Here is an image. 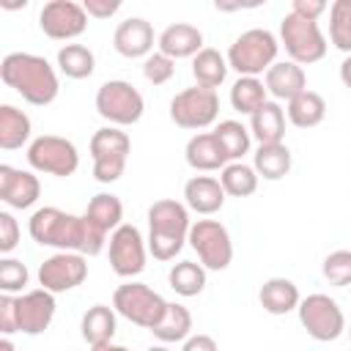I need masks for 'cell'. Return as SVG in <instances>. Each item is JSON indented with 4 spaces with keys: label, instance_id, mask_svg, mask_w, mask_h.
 I'll use <instances>...</instances> for the list:
<instances>
[{
    "label": "cell",
    "instance_id": "cell-2",
    "mask_svg": "<svg viewBox=\"0 0 351 351\" xmlns=\"http://www.w3.org/2000/svg\"><path fill=\"white\" fill-rule=\"evenodd\" d=\"M0 80L14 88L27 104L47 107L58 99L60 82L47 58L33 52H11L0 63Z\"/></svg>",
    "mask_w": 351,
    "mask_h": 351
},
{
    "label": "cell",
    "instance_id": "cell-42",
    "mask_svg": "<svg viewBox=\"0 0 351 351\" xmlns=\"http://www.w3.org/2000/svg\"><path fill=\"white\" fill-rule=\"evenodd\" d=\"M0 332H3V337L19 332V326H16V296L14 293L0 296Z\"/></svg>",
    "mask_w": 351,
    "mask_h": 351
},
{
    "label": "cell",
    "instance_id": "cell-28",
    "mask_svg": "<svg viewBox=\"0 0 351 351\" xmlns=\"http://www.w3.org/2000/svg\"><path fill=\"white\" fill-rule=\"evenodd\" d=\"M228 58L219 52V49H214V47H203L195 58H192V77L197 80V85H203V88H211V90H217L222 82H225V77H228Z\"/></svg>",
    "mask_w": 351,
    "mask_h": 351
},
{
    "label": "cell",
    "instance_id": "cell-6",
    "mask_svg": "<svg viewBox=\"0 0 351 351\" xmlns=\"http://www.w3.org/2000/svg\"><path fill=\"white\" fill-rule=\"evenodd\" d=\"M96 112L110 123V126H134L143 112L145 101L143 93L126 82V80H107L96 90Z\"/></svg>",
    "mask_w": 351,
    "mask_h": 351
},
{
    "label": "cell",
    "instance_id": "cell-30",
    "mask_svg": "<svg viewBox=\"0 0 351 351\" xmlns=\"http://www.w3.org/2000/svg\"><path fill=\"white\" fill-rule=\"evenodd\" d=\"M30 118L25 110H16L14 104H0V148L16 151L30 140Z\"/></svg>",
    "mask_w": 351,
    "mask_h": 351
},
{
    "label": "cell",
    "instance_id": "cell-20",
    "mask_svg": "<svg viewBox=\"0 0 351 351\" xmlns=\"http://www.w3.org/2000/svg\"><path fill=\"white\" fill-rule=\"evenodd\" d=\"M225 197L228 195H225L219 178H214V176H192L184 184V203L195 214H203V217L217 214L225 206Z\"/></svg>",
    "mask_w": 351,
    "mask_h": 351
},
{
    "label": "cell",
    "instance_id": "cell-23",
    "mask_svg": "<svg viewBox=\"0 0 351 351\" xmlns=\"http://www.w3.org/2000/svg\"><path fill=\"white\" fill-rule=\"evenodd\" d=\"M258 302H261V307L269 315H285V313H291V310L299 307L302 293H299V288H296L293 280H288V277H271V280H266L261 285Z\"/></svg>",
    "mask_w": 351,
    "mask_h": 351
},
{
    "label": "cell",
    "instance_id": "cell-29",
    "mask_svg": "<svg viewBox=\"0 0 351 351\" xmlns=\"http://www.w3.org/2000/svg\"><path fill=\"white\" fill-rule=\"evenodd\" d=\"M285 115H288V121H291L293 126H299V129H313V126H318V123L326 118V101H324L321 93H315V90L307 88V90H302L299 96H293V99L288 101Z\"/></svg>",
    "mask_w": 351,
    "mask_h": 351
},
{
    "label": "cell",
    "instance_id": "cell-15",
    "mask_svg": "<svg viewBox=\"0 0 351 351\" xmlns=\"http://www.w3.org/2000/svg\"><path fill=\"white\" fill-rule=\"evenodd\" d=\"M88 277V261L80 252H55L38 266V282L49 293H66L82 285Z\"/></svg>",
    "mask_w": 351,
    "mask_h": 351
},
{
    "label": "cell",
    "instance_id": "cell-47",
    "mask_svg": "<svg viewBox=\"0 0 351 351\" xmlns=\"http://www.w3.org/2000/svg\"><path fill=\"white\" fill-rule=\"evenodd\" d=\"M90 351H129V348L115 346V343H99V346H90Z\"/></svg>",
    "mask_w": 351,
    "mask_h": 351
},
{
    "label": "cell",
    "instance_id": "cell-25",
    "mask_svg": "<svg viewBox=\"0 0 351 351\" xmlns=\"http://www.w3.org/2000/svg\"><path fill=\"white\" fill-rule=\"evenodd\" d=\"M115 329H118L115 307H110V304H93V307H88L85 315H82V321H80V332H82V340L88 346L112 343Z\"/></svg>",
    "mask_w": 351,
    "mask_h": 351
},
{
    "label": "cell",
    "instance_id": "cell-14",
    "mask_svg": "<svg viewBox=\"0 0 351 351\" xmlns=\"http://www.w3.org/2000/svg\"><path fill=\"white\" fill-rule=\"evenodd\" d=\"M38 27L47 38L55 41H71L85 33L88 27V14L82 3L74 0H49L38 11Z\"/></svg>",
    "mask_w": 351,
    "mask_h": 351
},
{
    "label": "cell",
    "instance_id": "cell-8",
    "mask_svg": "<svg viewBox=\"0 0 351 351\" xmlns=\"http://www.w3.org/2000/svg\"><path fill=\"white\" fill-rule=\"evenodd\" d=\"M280 44L285 47L288 58L299 66H310L318 63L326 55V36L321 33L318 22L296 16V14H285L280 22Z\"/></svg>",
    "mask_w": 351,
    "mask_h": 351
},
{
    "label": "cell",
    "instance_id": "cell-16",
    "mask_svg": "<svg viewBox=\"0 0 351 351\" xmlns=\"http://www.w3.org/2000/svg\"><path fill=\"white\" fill-rule=\"evenodd\" d=\"M55 318V293L36 288L16 296V326L22 335H41Z\"/></svg>",
    "mask_w": 351,
    "mask_h": 351
},
{
    "label": "cell",
    "instance_id": "cell-12",
    "mask_svg": "<svg viewBox=\"0 0 351 351\" xmlns=\"http://www.w3.org/2000/svg\"><path fill=\"white\" fill-rule=\"evenodd\" d=\"M219 115V96L211 88H184L170 101V121L181 129H208Z\"/></svg>",
    "mask_w": 351,
    "mask_h": 351
},
{
    "label": "cell",
    "instance_id": "cell-4",
    "mask_svg": "<svg viewBox=\"0 0 351 351\" xmlns=\"http://www.w3.org/2000/svg\"><path fill=\"white\" fill-rule=\"evenodd\" d=\"M277 52H280V41L274 33H269L266 27H250L233 38L225 58L228 66L239 71V77H258L277 63Z\"/></svg>",
    "mask_w": 351,
    "mask_h": 351
},
{
    "label": "cell",
    "instance_id": "cell-39",
    "mask_svg": "<svg viewBox=\"0 0 351 351\" xmlns=\"http://www.w3.org/2000/svg\"><path fill=\"white\" fill-rule=\"evenodd\" d=\"M30 280V271L22 261L16 258H3L0 261V291L3 293H19Z\"/></svg>",
    "mask_w": 351,
    "mask_h": 351
},
{
    "label": "cell",
    "instance_id": "cell-46",
    "mask_svg": "<svg viewBox=\"0 0 351 351\" xmlns=\"http://www.w3.org/2000/svg\"><path fill=\"white\" fill-rule=\"evenodd\" d=\"M340 80H343V85L351 90V55H346V60L340 63Z\"/></svg>",
    "mask_w": 351,
    "mask_h": 351
},
{
    "label": "cell",
    "instance_id": "cell-48",
    "mask_svg": "<svg viewBox=\"0 0 351 351\" xmlns=\"http://www.w3.org/2000/svg\"><path fill=\"white\" fill-rule=\"evenodd\" d=\"M0 351H16V348H14V343H11L8 337H3V340H0Z\"/></svg>",
    "mask_w": 351,
    "mask_h": 351
},
{
    "label": "cell",
    "instance_id": "cell-10",
    "mask_svg": "<svg viewBox=\"0 0 351 351\" xmlns=\"http://www.w3.org/2000/svg\"><path fill=\"white\" fill-rule=\"evenodd\" d=\"M299 324L318 343H332L346 332V315L340 304L326 293H310L296 307Z\"/></svg>",
    "mask_w": 351,
    "mask_h": 351
},
{
    "label": "cell",
    "instance_id": "cell-24",
    "mask_svg": "<svg viewBox=\"0 0 351 351\" xmlns=\"http://www.w3.org/2000/svg\"><path fill=\"white\" fill-rule=\"evenodd\" d=\"M250 134L258 140V145L282 143L285 137V110L280 101H266L255 115H250Z\"/></svg>",
    "mask_w": 351,
    "mask_h": 351
},
{
    "label": "cell",
    "instance_id": "cell-38",
    "mask_svg": "<svg viewBox=\"0 0 351 351\" xmlns=\"http://www.w3.org/2000/svg\"><path fill=\"white\" fill-rule=\"evenodd\" d=\"M321 274L329 285L346 288L351 285V250H335L324 258L321 263Z\"/></svg>",
    "mask_w": 351,
    "mask_h": 351
},
{
    "label": "cell",
    "instance_id": "cell-44",
    "mask_svg": "<svg viewBox=\"0 0 351 351\" xmlns=\"http://www.w3.org/2000/svg\"><path fill=\"white\" fill-rule=\"evenodd\" d=\"M329 5L324 3V0H293V5H291V14H296V16H304V19H313V22H318V16L326 11Z\"/></svg>",
    "mask_w": 351,
    "mask_h": 351
},
{
    "label": "cell",
    "instance_id": "cell-32",
    "mask_svg": "<svg viewBox=\"0 0 351 351\" xmlns=\"http://www.w3.org/2000/svg\"><path fill=\"white\" fill-rule=\"evenodd\" d=\"M258 181H261V176L255 173V167L244 165V162H228L219 170V184H222L225 195H230V197H250V195H255Z\"/></svg>",
    "mask_w": 351,
    "mask_h": 351
},
{
    "label": "cell",
    "instance_id": "cell-41",
    "mask_svg": "<svg viewBox=\"0 0 351 351\" xmlns=\"http://www.w3.org/2000/svg\"><path fill=\"white\" fill-rule=\"evenodd\" d=\"M19 244V222L14 219V214L0 211V252L8 255L11 250H16Z\"/></svg>",
    "mask_w": 351,
    "mask_h": 351
},
{
    "label": "cell",
    "instance_id": "cell-18",
    "mask_svg": "<svg viewBox=\"0 0 351 351\" xmlns=\"http://www.w3.org/2000/svg\"><path fill=\"white\" fill-rule=\"evenodd\" d=\"M112 47L118 55L134 60V58H148L154 49V27L143 16H129L123 19L115 33H112Z\"/></svg>",
    "mask_w": 351,
    "mask_h": 351
},
{
    "label": "cell",
    "instance_id": "cell-22",
    "mask_svg": "<svg viewBox=\"0 0 351 351\" xmlns=\"http://www.w3.org/2000/svg\"><path fill=\"white\" fill-rule=\"evenodd\" d=\"M184 156H186V165L192 170H200V173H211V170H222L228 165V156L219 145V140L214 137V132H197L189 137L186 148H184Z\"/></svg>",
    "mask_w": 351,
    "mask_h": 351
},
{
    "label": "cell",
    "instance_id": "cell-49",
    "mask_svg": "<svg viewBox=\"0 0 351 351\" xmlns=\"http://www.w3.org/2000/svg\"><path fill=\"white\" fill-rule=\"evenodd\" d=\"M145 351H170V348L162 343V346H151V348H145Z\"/></svg>",
    "mask_w": 351,
    "mask_h": 351
},
{
    "label": "cell",
    "instance_id": "cell-27",
    "mask_svg": "<svg viewBox=\"0 0 351 351\" xmlns=\"http://www.w3.org/2000/svg\"><path fill=\"white\" fill-rule=\"evenodd\" d=\"M151 335L165 346L167 343H184L192 335V313L178 302H167V310L159 318V324L151 329Z\"/></svg>",
    "mask_w": 351,
    "mask_h": 351
},
{
    "label": "cell",
    "instance_id": "cell-37",
    "mask_svg": "<svg viewBox=\"0 0 351 351\" xmlns=\"http://www.w3.org/2000/svg\"><path fill=\"white\" fill-rule=\"evenodd\" d=\"M329 41L351 55V0H335L329 5Z\"/></svg>",
    "mask_w": 351,
    "mask_h": 351
},
{
    "label": "cell",
    "instance_id": "cell-35",
    "mask_svg": "<svg viewBox=\"0 0 351 351\" xmlns=\"http://www.w3.org/2000/svg\"><path fill=\"white\" fill-rule=\"evenodd\" d=\"M58 69L69 80H88L96 69V58L85 44H63L58 49Z\"/></svg>",
    "mask_w": 351,
    "mask_h": 351
},
{
    "label": "cell",
    "instance_id": "cell-21",
    "mask_svg": "<svg viewBox=\"0 0 351 351\" xmlns=\"http://www.w3.org/2000/svg\"><path fill=\"white\" fill-rule=\"evenodd\" d=\"M156 47L162 55L178 60V58H195L200 49H203V33L189 25V22H176V25H167L159 38H156Z\"/></svg>",
    "mask_w": 351,
    "mask_h": 351
},
{
    "label": "cell",
    "instance_id": "cell-50",
    "mask_svg": "<svg viewBox=\"0 0 351 351\" xmlns=\"http://www.w3.org/2000/svg\"><path fill=\"white\" fill-rule=\"evenodd\" d=\"M346 332H348V337H351V326H346Z\"/></svg>",
    "mask_w": 351,
    "mask_h": 351
},
{
    "label": "cell",
    "instance_id": "cell-5",
    "mask_svg": "<svg viewBox=\"0 0 351 351\" xmlns=\"http://www.w3.org/2000/svg\"><path fill=\"white\" fill-rule=\"evenodd\" d=\"M132 151V140L118 126H101L90 137V159H93V178L99 184H115L123 170Z\"/></svg>",
    "mask_w": 351,
    "mask_h": 351
},
{
    "label": "cell",
    "instance_id": "cell-11",
    "mask_svg": "<svg viewBox=\"0 0 351 351\" xmlns=\"http://www.w3.org/2000/svg\"><path fill=\"white\" fill-rule=\"evenodd\" d=\"M189 247L197 252L206 271H225L233 261V241L219 219H197L189 228Z\"/></svg>",
    "mask_w": 351,
    "mask_h": 351
},
{
    "label": "cell",
    "instance_id": "cell-36",
    "mask_svg": "<svg viewBox=\"0 0 351 351\" xmlns=\"http://www.w3.org/2000/svg\"><path fill=\"white\" fill-rule=\"evenodd\" d=\"M214 137L219 140L228 162H241V156L250 151V143H252L250 129L244 123H239V121H230V118L228 121H219L214 126Z\"/></svg>",
    "mask_w": 351,
    "mask_h": 351
},
{
    "label": "cell",
    "instance_id": "cell-43",
    "mask_svg": "<svg viewBox=\"0 0 351 351\" xmlns=\"http://www.w3.org/2000/svg\"><path fill=\"white\" fill-rule=\"evenodd\" d=\"M82 8H85V14L93 16V19H110L112 14H118L121 0H85Z\"/></svg>",
    "mask_w": 351,
    "mask_h": 351
},
{
    "label": "cell",
    "instance_id": "cell-26",
    "mask_svg": "<svg viewBox=\"0 0 351 351\" xmlns=\"http://www.w3.org/2000/svg\"><path fill=\"white\" fill-rule=\"evenodd\" d=\"M293 156L288 151L285 143H271V145H258V151L252 154V167L261 178L266 181H280L291 173Z\"/></svg>",
    "mask_w": 351,
    "mask_h": 351
},
{
    "label": "cell",
    "instance_id": "cell-45",
    "mask_svg": "<svg viewBox=\"0 0 351 351\" xmlns=\"http://www.w3.org/2000/svg\"><path fill=\"white\" fill-rule=\"evenodd\" d=\"M181 351H219V346H217V340H214L211 335L197 332V335H189V337L184 340Z\"/></svg>",
    "mask_w": 351,
    "mask_h": 351
},
{
    "label": "cell",
    "instance_id": "cell-1",
    "mask_svg": "<svg viewBox=\"0 0 351 351\" xmlns=\"http://www.w3.org/2000/svg\"><path fill=\"white\" fill-rule=\"evenodd\" d=\"M27 233L41 247H52L58 252H80L85 258L99 255L107 244V233L88 214H69L55 206L33 211L27 219Z\"/></svg>",
    "mask_w": 351,
    "mask_h": 351
},
{
    "label": "cell",
    "instance_id": "cell-31",
    "mask_svg": "<svg viewBox=\"0 0 351 351\" xmlns=\"http://www.w3.org/2000/svg\"><path fill=\"white\" fill-rule=\"evenodd\" d=\"M266 96H269L266 93V85L258 77H239L233 82V88H230V104L241 115H255L269 101Z\"/></svg>",
    "mask_w": 351,
    "mask_h": 351
},
{
    "label": "cell",
    "instance_id": "cell-40",
    "mask_svg": "<svg viewBox=\"0 0 351 351\" xmlns=\"http://www.w3.org/2000/svg\"><path fill=\"white\" fill-rule=\"evenodd\" d=\"M176 74V60L162 55V52H151L145 60H143V77L151 82V85H165L170 82Z\"/></svg>",
    "mask_w": 351,
    "mask_h": 351
},
{
    "label": "cell",
    "instance_id": "cell-19",
    "mask_svg": "<svg viewBox=\"0 0 351 351\" xmlns=\"http://www.w3.org/2000/svg\"><path fill=\"white\" fill-rule=\"evenodd\" d=\"M266 93L274 96V101H291L302 90H307V74L299 63L293 60H277L266 74H263Z\"/></svg>",
    "mask_w": 351,
    "mask_h": 351
},
{
    "label": "cell",
    "instance_id": "cell-7",
    "mask_svg": "<svg viewBox=\"0 0 351 351\" xmlns=\"http://www.w3.org/2000/svg\"><path fill=\"white\" fill-rule=\"evenodd\" d=\"M112 307L118 315H123L126 321H132L134 326H143V329H154L159 324V318L165 315L167 310V302L145 282H123L115 288L112 293Z\"/></svg>",
    "mask_w": 351,
    "mask_h": 351
},
{
    "label": "cell",
    "instance_id": "cell-9",
    "mask_svg": "<svg viewBox=\"0 0 351 351\" xmlns=\"http://www.w3.org/2000/svg\"><path fill=\"white\" fill-rule=\"evenodd\" d=\"M27 165L38 173L69 178L80 167V154L71 140L60 134H41L27 145Z\"/></svg>",
    "mask_w": 351,
    "mask_h": 351
},
{
    "label": "cell",
    "instance_id": "cell-34",
    "mask_svg": "<svg viewBox=\"0 0 351 351\" xmlns=\"http://www.w3.org/2000/svg\"><path fill=\"white\" fill-rule=\"evenodd\" d=\"M85 214H88L107 236L123 225V222H121V219H123V203H121V197L112 195V192H99V195H93L90 203H88V208H85Z\"/></svg>",
    "mask_w": 351,
    "mask_h": 351
},
{
    "label": "cell",
    "instance_id": "cell-17",
    "mask_svg": "<svg viewBox=\"0 0 351 351\" xmlns=\"http://www.w3.org/2000/svg\"><path fill=\"white\" fill-rule=\"evenodd\" d=\"M41 195V181L30 170H19L11 165H0V200L8 208H30Z\"/></svg>",
    "mask_w": 351,
    "mask_h": 351
},
{
    "label": "cell",
    "instance_id": "cell-13",
    "mask_svg": "<svg viewBox=\"0 0 351 351\" xmlns=\"http://www.w3.org/2000/svg\"><path fill=\"white\" fill-rule=\"evenodd\" d=\"M107 250H110V266L118 277L132 280L145 269L148 244H145L143 233L134 225L123 222L118 230H112L110 241H107Z\"/></svg>",
    "mask_w": 351,
    "mask_h": 351
},
{
    "label": "cell",
    "instance_id": "cell-3",
    "mask_svg": "<svg viewBox=\"0 0 351 351\" xmlns=\"http://www.w3.org/2000/svg\"><path fill=\"white\" fill-rule=\"evenodd\" d=\"M189 208L173 197H162L148 208V252L156 261H173L189 239Z\"/></svg>",
    "mask_w": 351,
    "mask_h": 351
},
{
    "label": "cell",
    "instance_id": "cell-33",
    "mask_svg": "<svg viewBox=\"0 0 351 351\" xmlns=\"http://www.w3.org/2000/svg\"><path fill=\"white\" fill-rule=\"evenodd\" d=\"M167 282L178 296H197L206 288V266L195 261H178L167 271Z\"/></svg>",
    "mask_w": 351,
    "mask_h": 351
}]
</instances>
